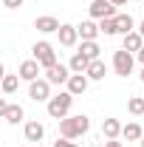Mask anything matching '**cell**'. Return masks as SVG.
I'll return each instance as SVG.
<instances>
[{"instance_id":"1","label":"cell","mask_w":144,"mask_h":147,"mask_svg":"<svg viewBox=\"0 0 144 147\" xmlns=\"http://www.w3.org/2000/svg\"><path fill=\"white\" fill-rule=\"evenodd\" d=\"M88 130H90V119L85 116V113L59 119V136H62V139H82Z\"/></svg>"},{"instance_id":"2","label":"cell","mask_w":144,"mask_h":147,"mask_svg":"<svg viewBox=\"0 0 144 147\" xmlns=\"http://www.w3.org/2000/svg\"><path fill=\"white\" fill-rule=\"evenodd\" d=\"M71 105H73V93H68V91H59V93H54L48 102H45V108H48V116L51 119H65V116H71Z\"/></svg>"},{"instance_id":"3","label":"cell","mask_w":144,"mask_h":147,"mask_svg":"<svg viewBox=\"0 0 144 147\" xmlns=\"http://www.w3.org/2000/svg\"><path fill=\"white\" fill-rule=\"evenodd\" d=\"M34 59L42 65V71L45 68H51V65H57V51H54V45L51 42H45V40H40V42H34Z\"/></svg>"},{"instance_id":"4","label":"cell","mask_w":144,"mask_h":147,"mask_svg":"<svg viewBox=\"0 0 144 147\" xmlns=\"http://www.w3.org/2000/svg\"><path fill=\"white\" fill-rule=\"evenodd\" d=\"M133 65H136V57L124 51V48H119V51H113V71L119 74V76H130L133 74Z\"/></svg>"},{"instance_id":"5","label":"cell","mask_w":144,"mask_h":147,"mask_svg":"<svg viewBox=\"0 0 144 147\" xmlns=\"http://www.w3.org/2000/svg\"><path fill=\"white\" fill-rule=\"evenodd\" d=\"M28 99H31V102H48V99H51V82H48L45 76L28 82Z\"/></svg>"},{"instance_id":"6","label":"cell","mask_w":144,"mask_h":147,"mask_svg":"<svg viewBox=\"0 0 144 147\" xmlns=\"http://www.w3.org/2000/svg\"><path fill=\"white\" fill-rule=\"evenodd\" d=\"M88 14H90V20H105V17H116L119 11L110 0H93L88 6Z\"/></svg>"},{"instance_id":"7","label":"cell","mask_w":144,"mask_h":147,"mask_svg":"<svg viewBox=\"0 0 144 147\" xmlns=\"http://www.w3.org/2000/svg\"><path fill=\"white\" fill-rule=\"evenodd\" d=\"M45 79H48L51 85H65V82L71 79V68L62 65V62H57L51 68H45Z\"/></svg>"},{"instance_id":"8","label":"cell","mask_w":144,"mask_h":147,"mask_svg":"<svg viewBox=\"0 0 144 147\" xmlns=\"http://www.w3.org/2000/svg\"><path fill=\"white\" fill-rule=\"evenodd\" d=\"M17 74H20V79L34 82V79H40V74H42V65L31 57V59H23V62H20V71H17Z\"/></svg>"},{"instance_id":"9","label":"cell","mask_w":144,"mask_h":147,"mask_svg":"<svg viewBox=\"0 0 144 147\" xmlns=\"http://www.w3.org/2000/svg\"><path fill=\"white\" fill-rule=\"evenodd\" d=\"M23 136H26V142L40 144V142H42V136H45V125H42V122H37V119H31V122H26Z\"/></svg>"},{"instance_id":"10","label":"cell","mask_w":144,"mask_h":147,"mask_svg":"<svg viewBox=\"0 0 144 147\" xmlns=\"http://www.w3.org/2000/svg\"><path fill=\"white\" fill-rule=\"evenodd\" d=\"M57 34H59V45H65V48H73L79 42V31H76V26H71V23H62Z\"/></svg>"},{"instance_id":"11","label":"cell","mask_w":144,"mask_h":147,"mask_svg":"<svg viewBox=\"0 0 144 147\" xmlns=\"http://www.w3.org/2000/svg\"><path fill=\"white\" fill-rule=\"evenodd\" d=\"M88 76H85V74H71V79H68V82H65V91L68 93H73V96H82V93L88 91Z\"/></svg>"},{"instance_id":"12","label":"cell","mask_w":144,"mask_h":147,"mask_svg":"<svg viewBox=\"0 0 144 147\" xmlns=\"http://www.w3.org/2000/svg\"><path fill=\"white\" fill-rule=\"evenodd\" d=\"M59 26H62V23H59L57 17H51V14H42V17L34 20V28H37V31H42V34H57Z\"/></svg>"},{"instance_id":"13","label":"cell","mask_w":144,"mask_h":147,"mask_svg":"<svg viewBox=\"0 0 144 147\" xmlns=\"http://www.w3.org/2000/svg\"><path fill=\"white\" fill-rule=\"evenodd\" d=\"M76 31H79V40H96V37L102 34L96 20H82V23L76 26Z\"/></svg>"},{"instance_id":"14","label":"cell","mask_w":144,"mask_h":147,"mask_svg":"<svg viewBox=\"0 0 144 147\" xmlns=\"http://www.w3.org/2000/svg\"><path fill=\"white\" fill-rule=\"evenodd\" d=\"M141 45H144V37L139 34V31H130V34L122 37V48L130 51V54H139V51H141Z\"/></svg>"},{"instance_id":"15","label":"cell","mask_w":144,"mask_h":147,"mask_svg":"<svg viewBox=\"0 0 144 147\" xmlns=\"http://www.w3.org/2000/svg\"><path fill=\"white\" fill-rule=\"evenodd\" d=\"M122 127H124V125L110 116V119L102 122V136H105V139H119V136H122Z\"/></svg>"},{"instance_id":"16","label":"cell","mask_w":144,"mask_h":147,"mask_svg":"<svg viewBox=\"0 0 144 147\" xmlns=\"http://www.w3.org/2000/svg\"><path fill=\"white\" fill-rule=\"evenodd\" d=\"M88 65H90V59L82 51H73V57H71V62H68V68H71V74H85L88 71Z\"/></svg>"},{"instance_id":"17","label":"cell","mask_w":144,"mask_h":147,"mask_svg":"<svg viewBox=\"0 0 144 147\" xmlns=\"http://www.w3.org/2000/svg\"><path fill=\"white\" fill-rule=\"evenodd\" d=\"M0 88H3V96L17 93V88H20V74H6V76L0 79Z\"/></svg>"},{"instance_id":"18","label":"cell","mask_w":144,"mask_h":147,"mask_svg":"<svg viewBox=\"0 0 144 147\" xmlns=\"http://www.w3.org/2000/svg\"><path fill=\"white\" fill-rule=\"evenodd\" d=\"M116 31L124 37V34H130V31H136V20L130 17V14H116Z\"/></svg>"},{"instance_id":"19","label":"cell","mask_w":144,"mask_h":147,"mask_svg":"<svg viewBox=\"0 0 144 147\" xmlns=\"http://www.w3.org/2000/svg\"><path fill=\"white\" fill-rule=\"evenodd\" d=\"M79 51H82V54L88 57L90 62H93V59H102V48H99V42H96V40H82V45H79Z\"/></svg>"},{"instance_id":"20","label":"cell","mask_w":144,"mask_h":147,"mask_svg":"<svg viewBox=\"0 0 144 147\" xmlns=\"http://www.w3.org/2000/svg\"><path fill=\"white\" fill-rule=\"evenodd\" d=\"M105 74H108L105 62H102V59H93V62L88 65V71H85V76H88V79H93V82H99V79H105Z\"/></svg>"},{"instance_id":"21","label":"cell","mask_w":144,"mask_h":147,"mask_svg":"<svg viewBox=\"0 0 144 147\" xmlns=\"http://www.w3.org/2000/svg\"><path fill=\"white\" fill-rule=\"evenodd\" d=\"M122 136H124L127 142H141V136H144V130L139 122H127L124 127H122Z\"/></svg>"},{"instance_id":"22","label":"cell","mask_w":144,"mask_h":147,"mask_svg":"<svg viewBox=\"0 0 144 147\" xmlns=\"http://www.w3.org/2000/svg\"><path fill=\"white\" fill-rule=\"evenodd\" d=\"M3 119H6L9 125H20V122L26 119V110H23V105H17V102H14V105H9V110H6V116H3Z\"/></svg>"},{"instance_id":"23","label":"cell","mask_w":144,"mask_h":147,"mask_svg":"<svg viewBox=\"0 0 144 147\" xmlns=\"http://www.w3.org/2000/svg\"><path fill=\"white\" fill-rule=\"evenodd\" d=\"M127 110L133 116H144V96H130L127 99Z\"/></svg>"},{"instance_id":"24","label":"cell","mask_w":144,"mask_h":147,"mask_svg":"<svg viewBox=\"0 0 144 147\" xmlns=\"http://www.w3.org/2000/svg\"><path fill=\"white\" fill-rule=\"evenodd\" d=\"M99 31H102V34H108V37L119 34V31H116V20H113V17H105V20H99Z\"/></svg>"},{"instance_id":"25","label":"cell","mask_w":144,"mask_h":147,"mask_svg":"<svg viewBox=\"0 0 144 147\" xmlns=\"http://www.w3.org/2000/svg\"><path fill=\"white\" fill-rule=\"evenodd\" d=\"M54 147H79V144H76L73 139H62V136H59V139L54 142Z\"/></svg>"},{"instance_id":"26","label":"cell","mask_w":144,"mask_h":147,"mask_svg":"<svg viewBox=\"0 0 144 147\" xmlns=\"http://www.w3.org/2000/svg\"><path fill=\"white\" fill-rule=\"evenodd\" d=\"M3 6L14 11V9H20V6H23V0H3Z\"/></svg>"},{"instance_id":"27","label":"cell","mask_w":144,"mask_h":147,"mask_svg":"<svg viewBox=\"0 0 144 147\" xmlns=\"http://www.w3.org/2000/svg\"><path fill=\"white\" fill-rule=\"evenodd\" d=\"M6 110H9V102H6V99H3V96H0V119H3V116H6Z\"/></svg>"},{"instance_id":"28","label":"cell","mask_w":144,"mask_h":147,"mask_svg":"<svg viewBox=\"0 0 144 147\" xmlns=\"http://www.w3.org/2000/svg\"><path fill=\"white\" fill-rule=\"evenodd\" d=\"M105 147H122V142H119V139H108V142H105Z\"/></svg>"},{"instance_id":"29","label":"cell","mask_w":144,"mask_h":147,"mask_svg":"<svg viewBox=\"0 0 144 147\" xmlns=\"http://www.w3.org/2000/svg\"><path fill=\"white\" fill-rule=\"evenodd\" d=\"M136 57H139V62H141V65H144V45H141V51H139V54H136Z\"/></svg>"},{"instance_id":"30","label":"cell","mask_w":144,"mask_h":147,"mask_svg":"<svg viewBox=\"0 0 144 147\" xmlns=\"http://www.w3.org/2000/svg\"><path fill=\"white\" fill-rule=\"evenodd\" d=\"M110 3H113V6H124L127 0H110Z\"/></svg>"},{"instance_id":"31","label":"cell","mask_w":144,"mask_h":147,"mask_svg":"<svg viewBox=\"0 0 144 147\" xmlns=\"http://www.w3.org/2000/svg\"><path fill=\"white\" fill-rule=\"evenodd\" d=\"M139 34L144 37V20H141V23H139Z\"/></svg>"},{"instance_id":"32","label":"cell","mask_w":144,"mask_h":147,"mask_svg":"<svg viewBox=\"0 0 144 147\" xmlns=\"http://www.w3.org/2000/svg\"><path fill=\"white\" fill-rule=\"evenodd\" d=\"M3 76H6V68H3V62H0V79H3Z\"/></svg>"},{"instance_id":"33","label":"cell","mask_w":144,"mask_h":147,"mask_svg":"<svg viewBox=\"0 0 144 147\" xmlns=\"http://www.w3.org/2000/svg\"><path fill=\"white\" fill-rule=\"evenodd\" d=\"M141 82H144V68H141Z\"/></svg>"},{"instance_id":"34","label":"cell","mask_w":144,"mask_h":147,"mask_svg":"<svg viewBox=\"0 0 144 147\" xmlns=\"http://www.w3.org/2000/svg\"><path fill=\"white\" fill-rule=\"evenodd\" d=\"M141 147H144V136H141Z\"/></svg>"},{"instance_id":"35","label":"cell","mask_w":144,"mask_h":147,"mask_svg":"<svg viewBox=\"0 0 144 147\" xmlns=\"http://www.w3.org/2000/svg\"><path fill=\"white\" fill-rule=\"evenodd\" d=\"M0 96H3V88H0Z\"/></svg>"},{"instance_id":"36","label":"cell","mask_w":144,"mask_h":147,"mask_svg":"<svg viewBox=\"0 0 144 147\" xmlns=\"http://www.w3.org/2000/svg\"><path fill=\"white\" fill-rule=\"evenodd\" d=\"M34 147H42V144H34Z\"/></svg>"}]
</instances>
